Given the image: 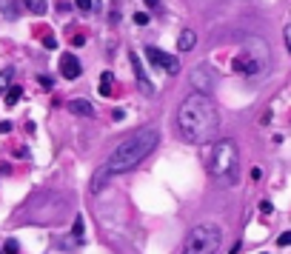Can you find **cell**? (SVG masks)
Returning <instances> with one entry per match:
<instances>
[{"label":"cell","instance_id":"15","mask_svg":"<svg viewBox=\"0 0 291 254\" xmlns=\"http://www.w3.org/2000/svg\"><path fill=\"white\" fill-rule=\"evenodd\" d=\"M12 74H14L12 69H3V71H0V97L9 92V86H12Z\"/></svg>","mask_w":291,"mask_h":254},{"label":"cell","instance_id":"10","mask_svg":"<svg viewBox=\"0 0 291 254\" xmlns=\"http://www.w3.org/2000/svg\"><path fill=\"white\" fill-rule=\"evenodd\" d=\"M69 112L71 115H77V117H92L94 115V106L89 103V100H69Z\"/></svg>","mask_w":291,"mask_h":254},{"label":"cell","instance_id":"22","mask_svg":"<svg viewBox=\"0 0 291 254\" xmlns=\"http://www.w3.org/2000/svg\"><path fill=\"white\" fill-rule=\"evenodd\" d=\"M289 243H291V234H289V231H286V234H280L277 246H283V249H286V246H289Z\"/></svg>","mask_w":291,"mask_h":254},{"label":"cell","instance_id":"16","mask_svg":"<svg viewBox=\"0 0 291 254\" xmlns=\"http://www.w3.org/2000/svg\"><path fill=\"white\" fill-rule=\"evenodd\" d=\"M23 97V92H20V86H9V92H6V106H14L17 100Z\"/></svg>","mask_w":291,"mask_h":254},{"label":"cell","instance_id":"19","mask_svg":"<svg viewBox=\"0 0 291 254\" xmlns=\"http://www.w3.org/2000/svg\"><path fill=\"white\" fill-rule=\"evenodd\" d=\"M17 252H20L17 240H6V254H17Z\"/></svg>","mask_w":291,"mask_h":254},{"label":"cell","instance_id":"11","mask_svg":"<svg viewBox=\"0 0 291 254\" xmlns=\"http://www.w3.org/2000/svg\"><path fill=\"white\" fill-rule=\"evenodd\" d=\"M197 43V35H194V29H183L180 37H177V52H191Z\"/></svg>","mask_w":291,"mask_h":254},{"label":"cell","instance_id":"12","mask_svg":"<svg viewBox=\"0 0 291 254\" xmlns=\"http://www.w3.org/2000/svg\"><path fill=\"white\" fill-rule=\"evenodd\" d=\"M109 180H112V174L106 172V166H100V169H97V174H94V180H92V191H94V194H100Z\"/></svg>","mask_w":291,"mask_h":254},{"label":"cell","instance_id":"13","mask_svg":"<svg viewBox=\"0 0 291 254\" xmlns=\"http://www.w3.org/2000/svg\"><path fill=\"white\" fill-rule=\"evenodd\" d=\"M112 89H115V77H112L109 71H103V77H100V94H103V97H109V94H112Z\"/></svg>","mask_w":291,"mask_h":254},{"label":"cell","instance_id":"2","mask_svg":"<svg viewBox=\"0 0 291 254\" xmlns=\"http://www.w3.org/2000/svg\"><path fill=\"white\" fill-rule=\"evenodd\" d=\"M157 137H160V134H157V128L154 126H143V128H137L134 134L123 137L115 146V151L109 154V160H106V172L109 174H123V172H128V169H134L137 163H143L154 151Z\"/></svg>","mask_w":291,"mask_h":254},{"label":"cell","instance_id":"18","mask_svg":"<svg viewBox=\"0 0 291 254\" xmlns=\"http://www.w3.org/2000/svg\"><path fill=\"white\" fill-rule=\"evenodd\" d=\"M97 3H100V0H77V9H83V12H94Z\"/></svg>","mask_w":291,"mask_h":254},{"label":"cell","instance_id":"25","mask_svg":"<svg viewBox=\"0 0 291 254\" xmlns=\"http://www.w3.org/2000/svg\"><path fill=\"white\" fill-rule=\"evenodd\" d=\"M0 254H3V252H0Z\"/></svg>","mask_w":291,"mask_h":254},{"label":"cell","instance_id":"23","mask_svg":"<svg viewBox=\"0 0 291 254\" xmlns=\"http://www.w3.org/2000/svg\"><path fill=\"white\" fill-rule=\"evenodd\" d=\"M6 131H12V123H9V120H3V123H0V134H6Z\"/></svg>","mask_w":291,"mask_h":254},{"label":"cell","instance_id":"17","mask_svg":"<svg viewBox=\"0 0 291 254\" xmlns=\"http://www.w3.org/2000/svg\"><path fill=\"white\" fill-rule=\"evenodd\" d=\"M71 234H74V243L83 240V217H80V214L74 217V229H71Z\"/></svg>","mask_w":291,"mask_h":254},{"label":"cell","instance_id":"5","mask_svg":"<svg viewBox=\"0 0 291 254\" xmlns=\"http://www.w3.org/2000/svg\"><path fill=\"white\" fill-rule=\"evenodd\" d=\"M146 58H149V63H152V66H160V69H166L169 74H177V69H180V60H177L175 55L160 52V49H154V46L146 49Z\"/></svg>","mask_w":291,"mask_h":254},{"label":"cell","instance_id":"1","mask_svg":"<svg viewBox=\"0 0 291 254\" xmlns=\"http://www.w3.org/2000/svg\"><path fill=\"white\" fill-rule=\"evenodd\" d=\"M217 109L206 94H188L186 100L177 109V128L186 143H194V146H206L214 131H217Z\"/></svg>","mask_w":291,"mask_h":254},{"label":"cell","instance_id":"8","mask_svg":"<svg viewBox=\"0 0 291 254\" xmlns=\"http://www.w3.org/2000/svg\"><path fill=\"white\" fill-rule=\"evenodd\" d=\"M260 69H263V60H254L248 52H243L234 60V71H240V74H257Z\"/></svg>","mask_w":291,"mask_h":254},{"label":"cell","instance_id":"20","mask_svg":"<svg viewBox=\"0 0 291 254\" xmlns=\"http://www.w3.org/2000/svg\"><path fill=\"white\" fill-rule=\"evenodd\" d=\"M134 23H137V26H146V23H149V14H146V12H137V14H134Z\"/></svg>","mask_w":291,"mask_h":254},{"label":"cell","instance_id":"4","mask_svg":"<svg viewBox=\"0 0 291 254\" xmlns=\"http://www.w3.org/2000/svg\"><path fill=\"white\" fill-rule=\"evenodd\" d=\"M217 246H220V229L211 223L191 229L186 237V254H214Z\"/></svg>","mask_w":291,"mask_h":254},{"label":"cell","instance_id":"7","mask_svg":"<svg viewBox=\"0 0 291 254\" xmlns=\"http://www.w3.org/2000/svg\"><path fill=\"white\" fill-rule=\"evenodd\" d=\"M131 69H134V77H137V86L143 94H154V83L149 80V74H146V69H143V63H140V58L131 52Z\"/></svg>","mask_w":291,"mask_h":254},{"label":"cell","instance_id":"24","mask_svg":"<svg viewBox=\"0 0 291 254\" xmlns=\"http://www.w3.org/2000/svg\"><path fill=\"white\" fill-rule=\"evenodd\" d=\"M146 3H149L152 9H157V6H160V0H146Z\"/></svg>","mask_w":291,"mask_h":254},{"label":"cell","instance_id":"6","mask_svg":"<svg viewBox=\"0 0 291 254\" xmlns=\"http://www.w3.org/2000/svg\"><path fill=\"white\" fill-rule=\"evenodd\" d=\"M60 71H63V77H66V80H77V77L83 74L77 55H71V52H66V55L60 58Z\"/></svg>","mask_w":291,"mask_h":254},{"label":"cell","instance_id":"14","mask_svg":"<svg viewBox=\"0 0 291 254\" xmlns=\"http://www.w3.org/2000/svg\"><path fill=\"white\" fill-rule=\"evenodd\" d=\"M26 9H29L32 14H46L49 3L46 0H26Z\"/></svg>","mask_w":291,"mask_h":254},{"label":"cell","instance_id":"21","mask_svg":"<svg viewBox=\"0 0 291 254\" xmlns=\"http://www.w3.org/2000/svg\"><path fill=\"white\" fill-rule=\"evenodd\" d=\"M0 3H3V12L9 14V17H14V9H12V3H14V0H0Z\"/></svg>","mask_w":291,"mask_h":254},{"label":"cell","instance_id":"3","mask_svg":"<svg viewBox=\"0 0 291 254\" xmlns=\"http://www.w3.org/2000/svg\"><path fill=\"white\" fill-rule=\"evenodd\" d=\"M206 166H209V174L223 186H234L237 183V174H240V151H237V143L229 137L217 140L214 146L206 154Z\"/></svg>","mask_w":291,"mask_h":254},{"label":"cell","instance_id":"9","mask_svg":"<svg viewBox=\"0 0 291 254\" xmlns=\"http://www.w3.org/2000/svg\"><path fill=\"white\" fill-rule=\"evenodd\" d=\"M191 83H194V89H200L197 94H206V97L211 94V77H209V71L206 69H200L197 66V69L191 71Z\"/></svg>","mask_w":291,"mask_h":254}]
</instances>
